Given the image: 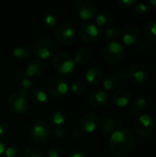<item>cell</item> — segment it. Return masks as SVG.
<instances>
[{"mask_svg":"<svg viewBox=\"0 0 156 157\" xmlns=\"http://www.w3.org/2000/svg\"><path fill=\"white\" fill-rule=\"evenodd\" d=\"M83 132H82V130L80 129V128H75L74 131H73V132H72V134H73V136L74 137V138H76V139H79L82 135H83Z\"/></svg>","mask_w":156,"mask_h":157,"instance_id":"cell-40","label":"cell"},{"mask_svg":"<svg viewBox=\"0 0 156 157\" xmlns=\"http://www.w3.org/2000/svg\"><path fill=\"white\" fill-rule=\"evenodd\" d=\"M147 102L146 99L143 98H138L131 105V110L133 113L137 115H143L144 110L146 109Z\"/></svg>","mask_w":156,"mask_h":157,"instance_id":"cell-28","label":"cell"},{"mask_svg":"<svg viewBox=\"0 0 156 157\" xmlns=\"http://www.w3.org/2000/svg\"><path fill=\"white\" fill-rule=\"evenodd\" d=\"M12 54L18 59H26L30 55V48L24 43L17 44L13 48Z\"/></svg>","mask_w":156,"mask_h":157,"instance_id":"cell-24","label":"cell"},{"mask_svg":"<svg viewBox=\"0 0 156 157\" xmlns=\"http://www.w3.org/2000/svg\"><path fill=\"white\" fill-rule=\"evenodd\" d=\"M143 32L147 40L150 41H156V21H150L146 23Z\"/></svg>","mask_w":156,"mask_h":157,"instance_id":"cell-27","label":"cell"},{"mask_svg":"<svg viewBox=\"0 0 156 157\" xmlns=\"http://www.w3.org/2000/svg\"><path fill=\"white\" fill-rule=\"evenodd\" d=\"M7 106L11 112L17 115L23 114L29 108V98L27 95L22 92H14L8 98Z\"/></svg>","mask_w":156,"mask_h":157,"instance_id":"cell-6","label":"cell"},{"mask_svg":"<svg viewBox=\"0 0 156 157\" xmlns=\"http://www.w3.org/2000/svg\"><path fill=\"white\" fill-rule=\"evenodd\" d=\"M56 50L55 43L50 39H40L37 40L32 46L33 53L39 59H49L51 57Z\"/></svg>","mask_w":156,"mask_h":157,"instance_id":"cell-7","label":"cell"},{"mask_svg":"<svg viewBox=\"0 0 156 157\" xmlns=\"http://www.w3.org/2000/svg\"><path fill=\"white\" fill-rule=\"evenodd\" d=\"M30 100L32 103L38 106H43L47 103L48 101V96L46 92L40 88H34L30 91L29 94Z\"/></svg>","mask_w":156,"mask_h":157,"instance_id":"cell-21","label":"cell"},{"mask_svg":"<svg viewBox=\"0 0 156 157\" xmlns=\"http://www.w3.org/2000/svg\"><path fill=\"white\" fill-rule=\"evenodd\" d=\"M115 76L118 80V83H126L127 80L129 79L128 73L125 71H119L115 74Z\"/></svg>","mask_w":156,"mask_h":157,"instance_id":"cell-36","label":"cell"},{"mask_svg":"<svg viewBox=\"0 0 156 157\" xmlns=\"http://www.w3.org/2000/svg\"><path fill=\"white\" fill-rule=\"evenodd\" d=\"M149 6L152 8L156 9V0H151V1H149Z\"/></svg>","mask_w":156,"mask_h":157,"instance_id":"cell-43","label":"cell"},{"mask_svg":"<svg viewBox=\"0 0 156 157\" xmlns=\"http://www.w3.org/2000/svg\"><path fill=\"white\" fill-rule=\"evenodd\" d=\"M90 52L86 48H80L74 53V62L78 63H85L90 59Z\"/></svg>","mask_w":156,"mask_h":157,"instance_id":"cell-26","label":"cell"},{"mask_svg":"<svg viewBox=\"0 0 156 157\" xmlns=\"http://www.w3.org/2000/svg\"><path fill=\"white\" fill-rule=\"evenodd\" d=\"M24 72L29 78V77H39L44 72V65L40 60L35 59V60L30 61L28 63Z\"/></svg>","mask_w":156,"mask_h":157,"instance_id":"cell-17","label":"cell"},{"mask_svg":"<svg viewBox=\"0 0 156 157\" xmlns=\"http://www.w3.org/2000/svg\"><path fill=\"white\" fill-rule=\"evenodd\" d=\"M112 22H113V17L108 12H101L96 17L97 25L103 29H108V27H110Z\"/></svg>","mask_w":156,"mask_h":157,"instance_id":"cell-23","label":"cell"},{"mask_svg":"<svg viewBox=\"0 0 156 157\" xmlns=\"http://www.w3.org/2000/svg\"><path fill=\"white\" fill-rule=\"evenodd\" d=\"M155 79H156V72H155Z\"/></svg>","mask_w":156,"mask_h":157,"instance_id":"cell-45","label":"cell"},{"mask_svg":"<svg viewBox=\"0 0 156 157\" xmlns=\"http://www.w3.org/2000/svg\"><path fill=\"white\" fill-rule=\"evenodd\" d=\"M51 133V128L49 123L44 121H34L29 128V136L35 143L45 142Z\"/></svg>","mask_w":156,"mask_h":157,"instance_id":"cell-4","label":"cell"},{"mask_svg":"<svg viewBox=\"0 0 156 157\" xmlns=\"http://www.w3.org/2000/svg\"><path fill=\"white\" fill-rule=\"evenodd\" d=\"M134 14L137 17L139 18H145L148 17L149 13H150V10H149V7L143 4V3H137L135 4L134 6Z\"/></svg>","mask_w":156,"mask_h":157,"instance_id":"cell-29","label":"cell"},{"mask_svg":"<svg viewBox=\"0 0 156 157\" xmlns=\"http://www.w3.org/2000/svg\"><path fill=\"white\" fill-rule=\"evenodd\" d=\"M154 122H155V125H156V117H155V120H154Z\"/></svg>","mask_w":156,"mask_h":157,"instance_id":"cell-44","label":"cell"},{"mask_svg":"<svg viewBox=\"0 0 156 157\" xmlns=\"http://www.w3.org/2000/svg\"><path fill=\"white\" fill-rule=\"evenodd\" d=\"M52 65L57 73L62 75H70L75 70L74 58L66 52L60 51L52 56Z\"/></svg>","mask_w":156,"mask_h":157,"instance_id":"cell-2","label":"cell"},{"mask_svg":"<svg viewBox=\"0 0 156 157\" xmlns=\"http://www.w3.org/2000/svg\"><path fill=\"white\" fill-rule=\"evenodd\" d=\"M71 90L74 94H82L86 90V84L85 81L77 79L73 82L71 86Z\"/></svg>","mask_w":156,"mask_h":157,"instance_id":"cell-31","label":"cell"},{"mask_svg":"<svg viewBox=\"0 0 156 157\" xmlns=\"http://www.w3.org/2000/svg\"><path fill=\"white\" fill-rule=\"evenodd\" d=\"M125 55V50L123 45L115 40L109 41L103 49V57L105 61L109 63H120Z\"/></svg>","mask_w":156,"mask_h":157,"instance_id":"cell-3","label":"cell"},{"mask_svg":"<svg viewBox=\"0 0 156 157\" xmlns=\"http://www.w3.org/2000/svg\"><path fill=\"white\" fill-rule=\"evenodd\" d=\"M80 35L84 41L87 43H93L97 40L99 30L97 25L91 22H85L80 27Z\"/></svg>","mask_w":156,"mask_h":157,"instance_id":"cell-13","label":"cell"},{"mask_svg":"<svg viewBox=\"0 0 156 157\" xmlns=\"http://www.w3.org/2000/svg\"><path fill=\"white\" fill-rule=\"evenodd\" d=\"M6 148H5V144H3V142L0 140V157L4 155V152H5Z\"/></svg>","mask_w":156,"mask_h":157,"instance_id":"cell-42","label":"cell"},{"mask_svg":"<svg viewBox=\"0 0 156 157\" xmlns=\"http://www.w3.org/2000/svg\"><path fill=\"white\" fill-rule=\"evenodd\" d=\"M120 32L118 27L110 26L105 29V37L109 41H115V40L120 37Z\"/></svg>","mask_w":156,"mask_h":157,"instance_id":"cell-30","label":"cell"},{"mask_svg":"<svg viewBox=\"0 0 156 157\" xmlns=\"http://www.w3.org/2000/svg\"><path fill=\"white\" fill-rule=\"evenodd\" d=\"M49 122L54 128H62L66 122V118L61 111H53L49 115Z\"/></svg>","mask_w":156,"mask_h":157,"instance_id":"cell-22","label":"cell"},{"mask_svg":"<svg viewBox=\"0 0 156 157\" xmlns=\"http://www.w3.org/2000/svg\"><path fill=\"white\" fill-rule=\"evenodd\" d=\"M52 134H53L54 137L62 139V138L66 136V131L64 129H63V128H54V130L52 132Z\"/></svg>","mask_w":156,"mask_h":157,"instance_id":"cell-38","label":"cell"},{"mask_svg":"<svg viewBox=\"0 0 156 157\" xmlns=\"http://www.w3.org/2000/svg\"><path fill=\"white\" fill-rule=\"evenodd\" d=\"M103 79V72L100 68L94 66L89 68L86 71V82L92 86H96L97 85L100 84V82Z\"/></svg>","mask_w":156,"mask_h":157,"instance_id":"cell-19","label":"cell"},{"mask_svg":"<svg viewBox=\"0 0 156 157\" xmlns=\"http://www.w3.org/2000/svg\"><path fill=\"white\" fill-rule=\"evenodd\" d=\"M97 5L92 0H78L75 3V11L83 20L92 19L97 15Z\"/></svg>","mask_w":156,"mask_h":157,"instance_id":"cell-8","label":"cell"},{"mask_svg":"<svg viewBox=\"0 0 156 157\" xmlns=\"http://www.w3.org/2000/svg\"><path fill=\"white\" fill-rule=\"evenodd\" d=\"M133 128L135 133L139 137L142 138L149 137L153 133L155 128L154 119L148 114H143L135 121Z\"/></svg>","mask_w":156,"mask_h":157,"instance_id":"cell-5","label":"cell"},{"mask_svg":"<svg viewBox=\"0 0 156 157\" xmlns=\"http://www.w3.org/2000/svg\"><path fill=\"white\" fill-rule=\"evenodd\" d=\"M67 157H85L84 154L80 153V152H72L71 154L68 155Z\"/></svg>","mask_w":156,"mask_h":157,"instance_id":"cell-41","label":"cell"},{"mask_svg":"<svg viewBox=\"0 0 156 157\" xmlns=\"http://www.w3.org/2000/svg\"><path fill=\"white\" fill-rule=\"evenodd\" d=\"M9 133V127L5 122H0V139L5 138Z\"/></svg>","mask_w":156,"mask_h":157,"instance_id":"cell-37","label":"cell"},{"mask_svg":"<svg viewBox=\"0 0 156 157\" xmlns=\"http://www.w3.org/2000/svg\"><path fill=\"white\" fill-rule=\"evenodd\" d=\"M55 36L59 42L63 45H70L75 40L74 27L70 23H63L55 30Z\"/></svg>","mask_w":156,"mask_h":157,"instance_id":"cell-9","label":"cell"},{"mask_svg":"<svg viewBox=\"0 0 156 157\" xmlns=\"http://www.w3.org/2000/svg\"><path fill=\"white\" fill-rule=\"evenodd\" d=\"M99 125V120L97 114L88 112L86 113L80 121V129L84 133L91 134L95 132Z\"/></svg>","mask_w":156,"mask_h":157,"instance_id":"cell-11","label":"cell"},{"mask_svg":"<svg viewBox=\"0 0 156 157\" xmlns=\"http://www.w3.org/2000/svg\"><path fill=\"white\" fill-rule=\"evenodd\" d=\"M102 83H103V87L105 88V91H113L115 88H117L119 83L118 80L115 76V75L113 74H108L104 76V78L102 79Z\"/></svg>","mask_w":156,"mask_h":157,"instance_id":"cell-25","label":"cell"},{"mask_svg":"<svg viewBox=\"0 0 156 157\" xmlns=\"http://www.w3.org/2000/svg\"><path fill=\"white\" fill-rule=\"evenodd\" d=\"M63 151L58 147H51L48 150L46 157H62Z\"/></svg>","mask_w":156,"mask_h":157,"instance_id":"cell-35","label":"cell"},{"mask_svg":"<svg viewBox=\"0 0 156 157\" xmlns=\"http://www.w3.org/2000/svg\"><path fill=\"white\" fill-rule=\"evenodd\" d=\"M131 99V95L128 90L125 89H120L117 90L113 96H112V101L113 103L119 107V108H124L126 107Z\"/></svg>","mask_w":156,"mask_h":157,"instance_id":"cell-18","label":"cell"},{"mask_svg":"<svg viewBox=\"0 0 156 157\" xmlns=\"http://www.w3.org/2000/svg\"><path fill=\"white\" fill-rule=\"evenodd\" d=\"M108 101H109V95L107 91L103 89H97L93 91L88 98L89 104L95 108H102L108 105Z\"/></svg>","mask_w":156,"mask_h":157,"instance_id":"cell-14","label":"cell"},{"mask_svg":"<svg viewBox=\"0 0 156 157\" xmlns=\"http://www.w3.org/2000/svg\"><path fill=\"white\" fill-rule=\"evenodd\" d=\"M41 22H42L43 26H45L48 29H51V28H53L56 25L57 18L55 17V16L53 14L47 13V14L43 15V17L41 18Z\"/></svg>","mask_w":156,"mask_h":157,"instance_id":"cell-32","label":"cell"},{"mask_svg":"<svg viewBox=\"0 0 156 157\" xmlns=\"http://www.w3.org/2000/svg\"><path fill=\"white\" fill-rule=\"evenodd\" d=\"M49 93L54 98H61L65 96L69 91V84L63 78H55L48 85Z\"/></svg>","mask_w":156,"mask_h":157,"instance_id":"cell-12","label":"cell"},{"mask_svg":"<svg viewBox=\"0 0 156 157\" xmlns=\"http://www.w3.org/2000/svg\"><path fill=\"white\" fill-rule=\"evenodd\" d=\"M135 137L131 132L120 129L114 131L109 140V149L113 155L122 157L128 155L135 146Z\"/></svg>","mask_w":156,"mask_h":157,"instance_id":"cell-1","label":"cell"},{"mask_svg":"<svg viewBox=\"0 0 156 157\" xmlns=\"http://www.w3.org/2000/svg\"><path fill=\"white\" fill-rule=\"evenodd\" d=\"M120 5H121L124 7H131L132 6H135L136 2L134 0H121L119 2Z\"/></svg>","mask_w":156,"mask_h":157,"instance_id":"cell-39","label":"cell"},{"mask_svg":"<svg viewBox=\"0 0 156 157\" xmlns=\"http://www.w3.org/2000/svg\"><path fill=\"white\" fill-rule=\"evenodd\" d=\"M13 78L17 81L19 92L26 94L32 87V81L26 75L23 70H17L14 73Z\"/></svg>","mask_w":156,"mask_h":157,"instance_id":"cell-16","label":"cell"},{"mask_svg":"<svg viewBox=\"0 0 156 157\" xmlns=\"http://www.w3.org/2000/svg\"><path fill=\"white\" fill-rule=\"evenodd\" d=\"M118 124V120L114 115H108L101 125V132L105 136L111 135L114 132L115 128L117 127Z\"/></svg>","mask_w":156,"mask_h":157,"instance_id":"cell-20","label":"cell"},{"mask_svg":"<svg viewBox=\"0 0 156 157\" xmlns=\"http://www.w3.org/2000/svg\"><path fill=\"white\" fill-rule=\"evenodd\" d=\"M142 40V32L138 28H128L122 33V42L127 46H135Z\"/></svg>","mask_w":156,"mask_h":157,"instance_id":"cell-15","label":"cell"},{"mask_svg":"<svg viewBox=\"0 0 156 157\" xmlns=\"http://www.w3.org/2000/svg\"><path fill=\"white\" fill-rule=\"evenodd\" d=\"M128 76L135 84H143L149 78V71L142 63H134L128 70Z\"/></svg>","mask_w":156,"mask_h":157,"instance_id":"cell-10","label":"cell"},{"mask_svg":"<svg viewBox=\"0 0 156 157\" xmlns=\"http://www.w3.org/2000/svg\"><path fill=\"white\" fill-rule=\"evenodd\" d=\"M4 157H20V149L17 145H11L4 152Z\"/></svg>","mask_w":156,"mask_h":157,"instance_id":"cell-33","label":"cell"},{"mask_svg":"<svg viewBox=\"0 0 156 157\" xmlns=\"http://www.w3.org/2000/svg\"><path fill=\"white\" fill-rule=\"evenodd\" d=\"M23 157H44L43 154L35 147H28L23 153Z\"/></svg>","mask_w":156,"mask_h":157,"instance_id":"cell-34","label":"cell"}]
</instances>
